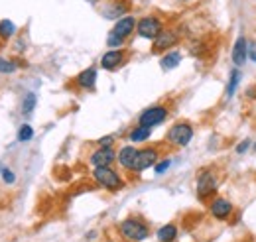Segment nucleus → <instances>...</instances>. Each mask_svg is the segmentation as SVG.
I'll list each match as a JSON object with an SVG mask.
<instances>
[{
  "instance_id": "obj_29",
  "label": "nucleus",
  "mask_w": 256,
  "mask_h": 242,
  "mask_svg": "<svg viewBox=\"0 0 256 242\" xmlns=\"http://www.w3.org/2000/svg\"><path fill=\"white\" fill-rule=\"evenodd\" d=\"M2 180L6 183H14V174H12L10 170H4V172H2Z\"/></svg>"
},
{
  "instance_id": "obj_30",
  "label": "nucleus",
  "mask_w": 256,
  "mask_h": 242,
  "mask_svg": "<svg viewBox=\"0 0 256 242\" xmlns=\"http://www.w3.org/2000/svg\"><path fill=\"white\" fill-rule=\"evenodd\" d=\"M254 150H256V144H254Z\"/></svg>"
},
{
  "instance_id": "obj_13",
  "label": "nucleus",
  "mask_w": 256,
  "mask_h": 242,
  "mask_svg": "<svg viewBox=\"0 0 256 242\" xmlns=\"http://www.w3.org/2000/svg\"><path fill=\"white\" fill-rule=\"evenodd\" d=\"M136 156H138V150H136L134 146H124V148H120L118 156H116V160H118V164H120L124 170H130V172H134Z\"/></svg>"
},
{
  "instance_id": "obj_17",
  "label": "nucleus",
  "mask_w": 256,
  "mask_h": 242,
  "mask_svg": "<svg viewBox=\"0 0 256 242\" xmlns=\"http://www.w3.org/2000/svg\"><path fill=\"white\" fill-rule=\"evenodd\" d=\"M150 134H152V128H150V126L138 124V126L130 132V142H144V140L150 138Z\"/></svg>"
},
{
  "instance_id": "obj_11",
  "label": "nucleus",
  "mask_w": 256,
  "mask_h": 242,
  "mask_svg": "<svg viewBox=\"0 0 256 242\" xmlns=\"http://www.w3.org/2000/svg\"><path fill=\"white\" fill-rule=\"evenodd\" d=\"M246 48H248V42H246V38L244 36H240V38H236V42H234V46H232V63L236 65V67H240V65H244L246 60H248V54H246Z\"/></svg>"
},
{
  "instance_id": "obj_6",
  "label": "nucleus",
  "mask_w": 256,
  "mask_h": 242,
  "mask_svg": "<svg viewBox=\"0 0 256 242\" xmlns=\"http://www.w3.org/2000/svg\"><path fill=\"white\" fill-rule=\"evenodd\" d=\"M168 114H170V110L166 108V106H162V104H156V106H150V108H146L142 114H140V118H138V124H142V126H156V124H162V122L168 118Z\"/></svg>"
},
{
  "instance_id": "obj_27",
  "label": "nucleus",
  "mask_w": 256,
  "mask_h": 242,
  "mask_svg": "<svg viewBox=\"0 0 256 242\" xmlns=\"http://www.w3.org/2000/svg\"><path fill=\"white\" fill-rule=\"evenodd\" d=\"M250 146H252V144H250V140H248V138H246V140H242V142L236 146V154H244V152H248L250 150Z\"/></svg>"
},
{
  "instance_id": "obj_15",
  "label": "nucleus",
  "mask_w": 256,
  "mask_h": 242,
  "mask_svg": "<svg viewBox=\"0 0 256 242\" xmlns=\"http://www.w3.org/2000/svg\"><path fill=\"white\" fill-rule=\"evenodd\" d=\"M96 83V71L95 69H85V71H81L77 77H75V85L79 87V89H85V91H89V89H93Z\"/></svg>"
},
{
  "instance_id": "obj_14",
  "label": "nucleus",
  "mask_w": 256,
  "mask_h": 242,
  "mask_svg": "<svg viewBox=\"0 0 256 242\" xmlns=\"http://www.w3.org/2000/svg\"><path fill=\"white\" fill-rule=\"evenodd\" d=\"M230 212H232V205H230V201H226V199H223V197L213 199V203H211V214H213L215 218L224 220Z\"/></svg>"
},
{
  "instance_id": "obj_25",
  "label": "nucleus",
  "mask_w": 256,
  "mask_h": 242,
  "mask_svg": "<svg viewBox=\"0 0 256 242\" xmlns=\"http://www.w3.org/2000/svg\"><path fill=\"white\" fill-rule=\"evenodd\" d=\"M112 142H114V136H104L98 140V146L100 148H112Z\"/></svg>"
},
{
  "instance_id": "obj_20",
  "label": "nucleus",
  "mask_w": 256,
  "mask_h": 242,
  "mask_svg": "<svg viewBox=\"0 0 256 242\" xmlns=\"http://www.w3.org/2000/svg\"><path fill=\"white\" fill-rule=\"evenodd\" d=\"M14 34H16V26H14L10 20H2V22H0V38L10 40Z\"/></svg>"
},
{
  "instance_id": "obj_1",
  "label": "nucleus",
  "mask_w": 256,
  "mask_h": 242,
  "mask_svg": "<svg viewBox=\"0 0 256 242\" xmlns=\"http://www.w3.org/2000/svg\"><path fill=\"white\" fill-rule=\"evenodd\" d=\"M120 234L130 242H142L148 238L150 230H148L146 222H142L140 218L130 216V218L120 222Z\"/></svg>"
},
{
  "instance_id": "obj_26",
  "label": "nucleus",
  "mask_w": 256,
  "mask_h": 242,
  "mask_svg": "<svg viewBox=\"0 0 256 242\" xmlns=\"http://www.w3.org/2000/svg\"><path fill=\"white\" fill-rule=\"evenodd\" d=\"M246 54H248V60L256 63V42H248V48H246Z\"/></svg>"
},
{
  "instance_id": "obj_9",
  "label": "nucleus",
  "mask_w": 256,
  "mask_h": 242,
  "mask_svg": "<svg viewBox=\"0 0 256 242\" xmlns=\"http://www.w3.org/2000/svg\"><path fill=\"white\" fill-rule=\"evenodd\" d=\"M124 52L122 50H110L100 58V67L106 71H114L116 67H120L124 63Z\"/></svg>"
},
{
  "instance_id": "obj_23",
  "label": "nucleus",
  "mask_w": 256,
  "mask_h": 242,
  "mask_svg": "<svg viewBox=\"0 0 256 242\" xmlns=\"http://www.w3.org/2000/svg\"><path fill=\"white\" fill-rule=\"evenodd\" d=\"M18 69V65L10 60H2L0 58V73H14Z\"/></svg>"
},
{
  "instance_id": "obj_10",
  "label": "nucleus",
  "mask_w": 256,
  "mask_h": 242,
  "mask_svg": "<svg viewBox=\"0 0 256 242\" xmlns=\"http://www.w3.org/2000/svg\"><path fill=\"white\" fill-rule=\"evenodd\" d=\"M136 18L134 16H124V18H120L116 24H114V28L110 34H114V36H118L120 40H126L128 36L132 34V32L136 30Z\"/></svg>"
},
{
  "instance_id": "obj_28",
  "label": "nucleus",
  "mask_w": 256,
  "mask_h": 242,
  "mask_svg": "<svg viewBox=\"0 0 256 242\" xmlns=\"http://www.w3.org/2000/svg\"><path fill=\"white\" fill-rule=\"evenodd\" d=\"M168 168H170V160H164V162H160V164L156 166V174L160 176V174H164Z\"/></svg>"
},
{
  "instance_id": "obj_12",
  "label": "nucleus",
  "mask_w": 256,
  "mask_h": 242,
  "mask_svg": "<svg viewBox=\"0 0 256 242\" xmlns=\"http://www.w3.org/2000/svg\"><path fill=\"white\" fill-rule=\"evenodd\" d=\"M114 160H116V154H114L112 148H98L96 152L91 154V164H93L95 168L110 166Z\"/></svg>"
},
{
  "instance_id": "obj_7",
  "label": "nucleus",
  "mask_w": 256,
  "mask_h": 242,
  "mask_svg": "<svg viewBox=\"0 0 256 242\" xmlns=\"http://www.w3.org/2000/svg\"><path fill=\"white\" fill-rule=\"evenodd\" d=\"M178 42H180V36H178V32L176 30H162L160 34H158V38L154 40L152 52H154V54L166 52V50L178 46Z\"/></svg>"
},
{
  "instance_id": "obj_24",
  "label": "nucleus",
  "mask_w": 256,
  "mask_h": 242,
  "mask_svg": "<svg viewBox=\"0 0 256 242\" xmlns=\"http://www.w3.org/2000/svg\"><path fill=\"white\" fill-rule=\"evenodd\" d=\"M106 44H108V48H122V44H124V40H120L118 36H114V34H108V38H106Z\"/></svg>"
},
{
  "instance_id": "obj_21",
  "label": "nucleus",
  "mask_w": 256,
  "mask_h": 242,
  "mask_svg": "<svg viewBox=\"0 0 256 242\" xmlns=\"http://www.w3.org/2000/svg\"><path fill=\"white\" fill-rule=\"evenodd\" d=\"M34 106H36V94H34V92H28L26 98H24V102H22V112L30 114L34 110Z\"/></svg>"
},
{
  "instance_id": "obj_31",
  "label": "nucleus",
  "mask_w": 256,
  "mask_h": 242,
  "mask_svg": "<svg viewBox=\"0 0 256 242\" xmlns=\"http://www.w3.org/2000/svg\"><path fill=\"white\" fill-rule=\"evenodd\" d=\"M184 2H188V0H184Z\"/></svg>"
},
{
  "instance_id": "obj_5",
  "label": "nucleus",
  "mask_w": 256,
  "mask_h": 242,
  "mask_svg": "<svg viewBox=\"0 0 256 242\" xmlns=\"http://www.w3.org/2000/svg\"><path fill=\"white\" fill-rule=\"evenodd\" d=\"M162 30H164V24H162L160 18H156V16H144L136 24L138 36L140 38H146V40H156Z\"/></svg>"
},
{
  "instance_id": "obj_8",
  "label": "nucleus",
  "mask_w": 256,
  "mask_h": 242,
  "mask_svg": "<svg viewBox=\"0 0 256 242\" xmlns=\"http://www.w3.org/2000/svg\"><path fill=\"white\" fill-rule=\"evenodd\" d=\"M158 158H160L158 148H142V150H138L136 164H134V172H144V170L152 168L158 162Z\"/></svg>"
},
{
  "instance_id": "obj_19",
  "label": "nucleus",
  "mask_w": 256,
  "mask_h": 242,
  "mask_svg": "<svg viewBox=\"0 0 256 242\" xmlns=\"http://www.w3.org/2000/svg\"><path fill=\"white\" fill-rule=\"evenodd\" d=\"M240 71L238 69H232L230 71V77H228V85H226V98H230L234 91H236V87H238V83H240Z\"/></svg>"
},
{
  "instance_id": "obj_2",
  "label": "nucleus",
  "mask_w": 256,
  "mask_h": 242,
  "mask_svg": "<svg viewBox=\"0 0 256 242\" xmlns=\"http://www.w3.org/2000/svg\"><path fill=\"white\" fill-rule=\"evenodd\" d=\"M93 178H95V182L98 183V185H102V187L108 189V191H120V189L124 187L122 178H120L114 170H110V166L95 168V170H93Z\"/></svg>"
},
{
  "instance_id": "obj_3",
  "label": "nucleus",
  "mask_w": 256,
  "mask_h": 242,
  "mask_svg": "<svg viewBox=\"0 0 256 242\" xmlns=\"http://www.w3.org/2000/svg\"><path fill=\"white\" fill-rule=\"evenodd\" d=\"M217 185H219V176L215 170H203L197 178V197L201 201L209 199L211 195H215L217 191Z\"/></svg>"
},
{
  "instance_id": "obj_4",
  "label": "nucleus",
  "mask_w": 256,
  "mask_h": 242,
  "mask_svg": "<svg viewBox=\"0 0 256 242\" xmlns=\"http://www.w3.org/2000/svg\"><path fill=\"white\" fill-rule=\"evenodd\" d=\"M192 138H193V128L190 122H178L168 132V142L174 144V146H180V148L188 146L192 142Z\"/></svg>"
},
{
  "instance_id": "obj_18",
  "label": "nucleus",
  "mask_w": 256,
  "mask_h": 242,
  "mask_svg": "<svg viewBox=\"0 0 256 242\" xmlns=\"http://www.w3.org/2000/svg\"><path fill=\"white\" fill-rule=\"evenodd\" d=\"M178 236V228L176 224H164L158 230V240L160 242H174Z\"/></svg>"
},
{
  "instance_id": "obj_16",
  "label": "nucleus",
  "mask_w": 256,
  "mask_h": 242,
  "mask_svg": "<svg viewBox=\"0 0 256 242\" xmlns=\"http://www.w3.org/2000/svg\"><path fill=\"white\" fill-rule=\"evenodd\" d=\"M160 63L164 71H170V69H174V67H178V65L182 63V54H180V52H170V54H166V56L162 58Z\"/></svg>"
},
{
  "instance_id": "obj_22",
  "label": "nucleus",
  "mask_w": 256,
  "mask_h": 242,
  "mask_svg": "<svg viewBox=\"0 0 256 242\" xmlns=\"http://www.w3.org/2000/svg\"><path fill=\"white\" fill-rule=\"evenodd\" d=\"M32 136H34V130L32 126H28V124H24L20 128V132H18V140L20 142H28V140H32Z\"/></svg>"
}]
</instances>
